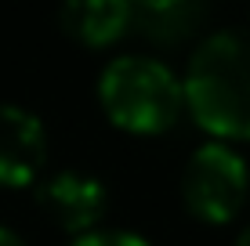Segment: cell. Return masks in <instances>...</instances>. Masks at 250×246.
<instances>
[{
    "label": "cell",
    "instance_id": "cell-5",
    "mask_svg": "<svg viewBox=\"0 0 250 246\" xmlns=\"http://www.w3.org/2000/svg\"><path fill=\"white\" fill-rule=\"evenodd\" d=\"M47 163V131L37 113L0 101V189L37 185Z\"/></svg>",
    "mask_w": 250,
    "mask_h": 246
},
{
    "label": "cell",
    "instance_id": "cell-4",
    "mask_svg": "<svg viewBox=\"0 0 250 246\" xmlns=\"http://www.w3.org/2000/svg\"><path fill=\"white\" fill-rule=\"evenodd\" d=\"M33 196L47 221L69 232L73 239L102 228L109 214V189L83 170H58L51 177H37Z\"/></svg>",
    "mask_w": 250,
    "mask_h": 246
},
{
    "label": "cell",
    "instance_id": "cell-10",
    "mask_svg": "<svg viewBox=\"0 0 250 246\" xmlns=\"http://www.w3.org/2000/svg\"><path fill=\"white\" fill-rule=\"evenodd\" d=\"M236 246H250V225H247V228H243V232H239V235H236Z\"/></svg>",
    "mask_w": 250,
    "mask_h": 246
},
{
    "label": "cell",
    "instance_id": "cell-7",
    "mask_svg": "<svg viewBox=\"0 0 250 246\" xmlns=\"http://www.w3.org/2000/svg\"><path fill=\"white\" fill-rule=\"evenodd\" d=\"M69 246H152V243L138 232H124V228H94L87 235H76Z\"/></svg>",
    "mask_w": 250,
    "mask_h": 246
},
{
    "label": "cell",
    "instance_id": "cell-1",
    "mask_svg": "<svg viewBox=\"0 0 250 246\" xmlns=\"http://www.w3.org/2000/svg\"><path fill=\"white\" fill-rule=\"evenodd\" d=\"M182 95L214 141H250V25L218 29L192 51Z\"/></svg>",
    "mask_w": 250,
    "mask_h": 246
},
{
    "label": "cell",
    "instance_id": "cell-3",
    "mask_svg": "<svg viewBox=\"0 0 250 246\" xmlns=\"http://www.w3.org/2000/svg\"><path fill=\"white\" fill-rule=\"evenodd\" d=\"M182 203L203 225H232L250 192V167L232 145L207 141L182 167Z\"/></svg>",
    "mask_w": 250,
    "mask_h": 246
},
{
    "label": "cell",
    "instance_id": "cell-6",
    "mask_svg": "<svg viewBox=\"0 0 250 246\" xmlns=\"http://www.w3.org/2000/svg\"><path fill=\"white\" fill-rule=\"evenodd\" d=\"M62 29L80 47H113L134 22L131 0H62Z\"/></svg>",
    "mask_w": 250,
    "mask_h": 246
},
{
    "label": "cell",
    "instance_id": "cell-9",
    "mask_svg": "<svg viewBox=\"0 0 250 246\" xmlns=\"http://www.w3.org/2000/svg\"><path fill=\"white\" fill-rule=\"evenodd\" d=\"M0 246H25V239H22V235H15L11 228L0 225Z\"/></svg>",
    "mask_w": 250,
    "mask_h": 246
},
{
    "label": "cell",
    "instance_id": "cell-2",
    "mask_svg": "<svg viewBox=\"0 0 250 246\" xmlns=\"http://www.w3.org/2000/svg\"><path fill=\"white\" fill-rule=\"evenodd\" d=\"M98 105L116 131L160 138L185 113L182 76L160 58L120 55L98 76Z\"/></svg>",
    "mask_w": 250,
    "mask_h": 246
},
{
    "label": "cell",
    "instance_id": "cell-8",
    "mask_svg": "<svg viewBox=\"0 0 250 246\" xmlns=\"http://www.w3.org/2000/svg\"><path fill=\"white\" fill-rule=\"evenodd\" d=\"M192 0H131L134 11H149V15H170V11H182Z\"/></svg>",
    "mask_w": 250,
    "mask_h": 246
}]
</instances>
